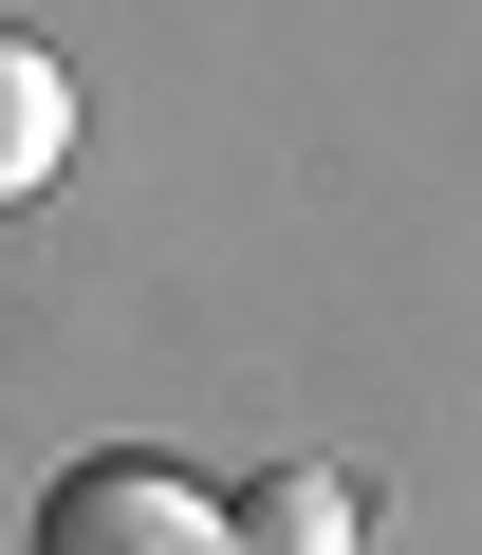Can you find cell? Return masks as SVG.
Returning a JSON list of instances; mask_svg holds the SVG:
<instances>
[{
	"instance_id": "6da1fadb",
	"label": "cell",
	"mask_w": 482,
	"mask_h": 555,
	"mask_svg": "<svg viewBox=\"0 0 482 555\" xmlns=\"http://www.w3.org/2000/svg\"><path fill=\"white\" fill-rule=\"evenodd\" d=\"M38 555H241V500H204L186 463L112 444V463H75V481L38 500Z\"/></svg>"
},
{
	"instance_id": "7a4b0ae2",
	"label": "cell",
	"mask_w": 482,
	"mask_h": 555,
	"mask_svg": "<svg viewBox=\"0 0 482 555\" xmlns=\"http://www.w3.org/2000/svg\"><path fill=\"white\" fill-rule=\"evenodd\" d=\"M56 167H75V75H56V38L0 20V204H38Z\"/></svg>"
},
{
	"instance_id": "3957f363",
	"label": "cell",
	"mask_w": 482,
	"mask_h": 555,
	"mask_svg": "<svg viewBox=\"0 0 482 555\" xmlns=\"http://www.w3.org/2000/svg\"><path fill=\"white\" fill-rule=\"evenodd\" d=\"M241 555H353V481L334 463H261L241 481Z\"/></svg>"
}]
</instances>
